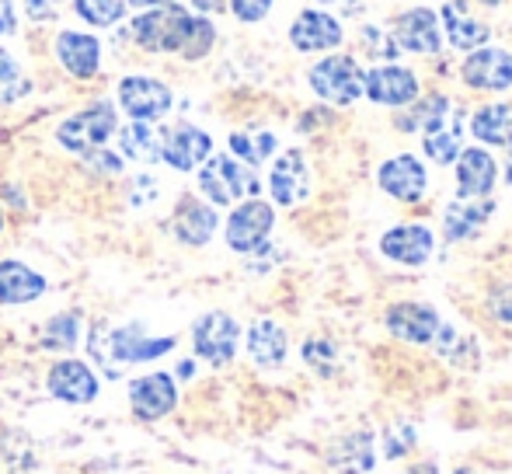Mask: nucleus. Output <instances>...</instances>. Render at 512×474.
<instances>
[{
	"mask_svg": "<svg viewBox=\"0 0 512 474\" xmlns=\"http://www.w3.org/2000/svg\"><path fill=\"white\" fill-rule=\"evenodd\" d=\"M199 14H189L185 7L168 4V7H154V11H143L140 18L129 25L136 46L150 49V53H178L182 56L185 42H189L192 28H196Z\"/></svg>",
	"mask_w": 512,
	"mask_h": 474,
	"instance_id": "f257e3e1",
	"label": "nucleus"
},
{
	"mask_svg": "<svg viewBox=\"0 0 512 474\" xmlns=\"http://www.w3.org/2000/svg\"><path fill=\"white\" fill-rule=\"evenodd\" d=\"M199 192H203L213 206H230V203H237V199H258L262 182H258L255 168L241 164L237 157L216 154V157H206V164L199 168Z\"/></svg>",
	"mask_w": 512,
	"mask_h": 474,
	"instance_id": "f03ea898",
	"label": "nucleus"
},
{
	"mask_svg": "<svg viewBox=\"0 0 512 474\" xmlns=\"http://www.w3.org/2000/svg\"><path fill=\"white\" fill-rule=\"evenodd\" d=\"M363 74L366 70L352 56H328L310 67L307 81L310 91L328 105H352L363 98Z\"/></svg>",
	"mask_w": 512,
	"mask_h": 474,
	"instance_id": "7ed1b4c3",
	"label": "nucleus"
},
{
	"mask_svg": "<svg viewBox=\"0 0 512 474\" xmlns=\"http://www.w3.org/2000/svg\"><path fill=\"white\" fill-rule=\"evenodd\" d=\"M119 119H115V105L112 102H95L88 109H81L77 116H70L56 129V140L63 143L74 154H91V150L105 147L108 136L115 133Z\"/></svg>",
	"mask_w": 512,
	"mask_h": 474,
	"instance_id": "20e7f679",
	"label": "nucleus"
},
{
	"mask_svg": "<svg viewBox=\"0 0 512 474\" xmlns=\"http://www.w3.org/2000/svg\"><path fill=\"white\" fill-rule=\"evenodd\" d=\"M272 227H276V210L262 199H248L227 217V244L237 255H255L269 241Z\"/></svg>",
	"mask_w": 512,
	"mask_h": 474,
	"instance_id": "39448f33",
	"label": "nucleus"
},
{
	"mask_svg": "<svg viewBox=\"0 0 512 474\" xmlns=\"http://www.w3.org/2000/svg\"><path fill=\"white\" fill-rule=\"evenodd\" d=\"M237 342H241V328L230 314L223 311H209L196 321L192 328V346H196V356H203L206 363L223 366L230 363L237 353Z\"/></svg>",
	"mask_w": 512,
	"mask_h": 474,
	"instance_id": "423d86ee",
	"label": "nucleus"
},
{
	"mask_svg": "<svg viewBox=\"0 0 512 474\" xmlns=\"http://www.w3.org/2000/svg\"><path fill=\"white\" fill-rule=\"evenodd\" d=\"M460 81L471 91H509L512 88V53L499 46H481L460 63Z\"/></svg>",
	"mask_w": 512,
	"mask_h": 474,
	"instance_id": "0eeeda50",
	"label": "nucleus"
},
{
	"mask_svg": "<svg viewBox=\"0 0 512 474\" xmlns=\"http://www.w3.org/2000/svg\"><path fill=\"white\" fill-rule=\"evenodd\" d=\"M171 88L154 77H122L119 84V105L133 122H154L171 112Z\"/></svg>",
	"mask_w": 512,
	"mask_h": 474,
	"instance_id": "6e6552de",
	"label": "nucleus"
},
{
	"mask_svg": "<svg viewBox=\"0 0 512 474\" xmlns=\"http://www.w3.org/2000/svg\"><path fill=\"white\" fill-rule=\"evenodd\" d=\"M391 39L398 42L401 53L436 56L439 49H443V25H439V14L432 11V7H411V11L398 14Z\"/></svg>",
	"mask_w": 512,
	"mask_h": 474,
	"instance_id": "1a4fd4ad",
	"label": "nucleus"
},
{
	"mask_svg": "<svg viewBox=\"0 0 512 474\" xmlns=\"http://www.w3.org/2000/svg\"><path fill=\"white\" fill-rule=\"evenodd\" d=\"M363 95L373 105H387V109H405L418 98V77L408 67L398 63H384L363 74Z\"/></svg>",
	"mask_w": 512,
	"mask_h": 474,
	"instance_id": "9d476101",
	"label": "nucleus"
},
{
	"mask_svg": "<svg viewBox=\"0 0 512 474\" xmlns=\"http://www.w3.org/2000/svg\"><path fill=\"white\" fill-rule=\"evenodd\" d=\"M377 185L398 203H418L429 189V171L415 154H394L380 164Z\"/></svg>",
	"mask_w": 512,
	"mask_h": 474,
	"instance_id": "9b49d317",
	"label": "nucleus"
},
{
	"mask_svg": "<svg viewBox=\"0 0 512 474\" xmlns=\"http://www.w3.org/2000/svg\"><path fill=\"white\" fill-rule=\"evenodd\" d=\"M384 325H387V332H391L394 339L411 342V346H425V342H432V335H436V328L443 325V321H439V314H436V307H432V304H422V300H405V304L387 307Z\"/></svg>",
	"mask_w": 512,
	"mask_h": 474,
	"instance_id": "f8f14e48",
	"label": "nucleus"
},
{
	"mask_svg": "<svg viewBox=\"0 0 512 474\" xmlns=\"http://www.w3.org/2000/svg\"><path fill=\"white\" fill-rule=\"evenodd\" d=\"M209 154H213L209 133L199 126H189V122L168 129L161 140V161L171 164L175 171H196L199 164H206Z\"/></svg>",
	"mask_w": 512,
	"mask_h": 474,
	"instance_id": "ddd939ff",
	"label": "nucleus"
},
{
	"mask_svg": "<svg viewBox=\"0 0 512 474\" xmlns=\"http://www.w3.org/2000/svg\"><path fill=\"white\" fill-rule=\"evenodd\" d=\"M342 39V21L328 11H300L290 25V42L300 53H328V49L342 46Z\"/></svg>",
	"mask_w": 512,
	"mask_h": 474,
	"instance_id": "4468645a",
	"label": "nucleus"
},
{
	"mask_svg": "<svg viewBox=\"0 0 512 474\" xmlns=\"http://www.w3.org/2000/svg\"><path fill=\"white\" fill-rule=\"evenodd\" d=\"M457 196L460 199H488L499 182V164L485 147H467L457 154Z\"/></svg>",
	"mask_w": 512,
	"mask_h": 474,
	"instance_id": "2eb2a0df",
	"label": "nucleus"
},
{
	"mask_svg": "<svg viewBox=\"0 0 512 474\" xmlns=\"http://www.w3.org/2000/svg\"><path fill=\"white\" fill-rule=\"evenodd\" d=\"M129 405L140 419L154 422L164 419L171 408L178 405V387L171 373H147V377H136L129 384Z\"/></svg>",
	"mask_w": 512,
	"mask_h": 474,
	"instance_id": "dca6fc26",
	"label": "nucleus"
},
{
	"mask_svg": "<svg viewBox=\"0 0 512 474\" xmlns=\"http://www.w3.org/2000/svg\"><path fill=\"white\" fill-rule=\"evenodd\" d=\"M432 248H436V234L425 224H398L380 237V251H384L391 262L411 265V269L429 262Z\"/></svg>",
	"mask_w": 512,
	"mask_h": 474,
	"instance_id": "f3484780",
	"label": "nucleus"
},
{
	"mask_svg": "<svg viewBox=\"0 0 512 474\" xmlns=\"http://www.w3.org/2000/svg\"><path fill=\"white\" fill-rule=\"evenodd\" d=\"M105 342V359H115V363H147V359H157L175 349V339H150L143 325L115 328Z\"/></svg>",
	"mask_w": 512,
	"mask_h": 474,
	"instance_id": "a211bd4d",
	"label": "nucleus"
},
{
	"mask_svg": "<svg viewBox=\"0 0 512 474\" xmlns=\"http://www.w3.org/2000/svg\"><path fill=\"white\" fill-rule=\"evenodd\" d=\"M269 192L279 206H297L310 196V171L300 150H286L269 171Z\"/></svg>",
	"mask_w": 512,
	"mask_h": 474,
	"instance_id": "6ab92c4d",
	"label": "nucleus"
},
{
	"mask_svg": "<svg viewBox=\"0 0 512 474\" xmlns=\"http://www.w3.org/2000/svg\"><path fill=\"white\" fill-rule=\"evenodd\" d=\"M49 391L60 401H70V405H88V401L98 398V377L81 359H60L49 370Z\"/></svg>",
	"mask_w": 512,
	"mask_h": 474,
	"instance_id": "aec40b11",
	"label": "nucleus"
},
{
	"mask_svg": "<svg viewBox=\"0 0 512 474\" xmlns=\"http://www.w3.org/2000/svg\"><path fill=\"white\" fill-rule=\"evenodd\" d=\"M439 25L446 28V39H450L453 49H464V53H474V49L488 46L492 32L481 18H474L467 0H450L443 4V14H439Z\"/></svg>",
	"mask_w": 512,
	"mask_h": 474,
	"instance_id": "412c9836",
	"label": "nucleus"
},
{
	"mask_svg": "<svg viewBox=\"0 0 512 474\" xmlns=\"http://www.w3.org/2000/svg\"><path fill=\"white\" fill-rule=\"evenodd\" d=\"M56 56H60L63 70H67L70 77L88 81V77H95L98 67H102V42L84 32H60V39H56Z\"/></svg>",
	"mask_w": 512,
	"mask_h": 474,
	"instance_id": "4be33fe9",
	"label": "nucleus"
},
{
	"mask_svg": "<svg viewBox=\"0 0 512 474\" xmlns=\"http://www.w3.org/2000/svg\"><path fill=\"white\" fill-rule=\"evenodd\" d=\"M171 227H175V237L182 244H189V248H203L209 237L216 234L220 220H216L213 206L199 203L196 196H182L175 206V220H171Z\"/></svg>",
	"mask_w": 512,
	"mask_h": 474,
	"instance_id": "5701e85b",
	"label": "nucleus"
},
{
	"mask_svg": "<svg viewBox=\"0 0 512 474\" xmlns=\"http://www.w3.org/2000/svg\"><path fill=\"white\" fill-rule=\"evenodd\" d=\"M492 213H495L492 199H457L443 213V237L450 244L471 241V237L481 234V227L488 224Z\"/></svg>",
	"mask_w": 512,
	"mask_h": 474,
	"instance_id": "b1692460",
	"label": "nucleus"
},
{
	"mask_svg": "<svg viewBox=\"0 0 512 474\" xmlns=\"http://www.w3.org/2000/svg\"><path fill=\"white\" fill-rule=\"evenodd\" d=\"M46 293V279L25 262H0V304H32Z\"/></svg>",
	"mask_w": 512,
	"mask_h": 474,
	"instance_id": "393cba45",
	"label": "nucleus"
},
{
	"mask_svg": "<svg viewBox=\"0 0 512 474\" xmlns=\"http://www.w3.org/2000/svg\"><path fill=\"white\" fill-rule=\"evenodd\" d=\"M286 353H290V342H286V332L276 325V321L262 318L248 328V356L255 359L258 366H283Z\"/></svg>",
	"mask_w": 512,
	"mask_h": 474,
	"instance_id": "a878e982",
	"label": "nucleus"
},
{
	"mask_svg": "<svg viewBox=\"0 0 512 474\" xmlns=\"http://www.w3.org/2000/svg\"><path fill=\"white\" fill-rule=\"evenodd\" d=\"M450 98L446 95H429V98H415V102L408 105L405 116H398V129H405V133H436V129H443L446 122H450Z\"/></svg>",
	"mask_w": 512,
	"mask_h": 474,
	"instance_id": "bb28decb",
	"label": "nucleus"
},
{
	"mask_svg": "<svg viewBox=\"0 0 512 474\" xmlns=\"http://www.w3.org/2000/svg\"><path fill=\"white\" fill-rule=\"evenodd\" d=\"M471 133L478 143L488 147H512V105L495 102L471 116Z\"/></svg>",
	"mask_w": 512,
	"mask_h": 474,
	"instance_id": "cd10ccee",
	"label": "nucleus"
},
{
	"mask_svg": "<svg viewBox=\"0 0 512 474\" xmlns=\"http://www.w3.org/2000/svg\"><path fill=\"white\" fill-rule=\"evenodd\" d=\"M331 464L345 474H363L373 468L377 461V450H373V436L370 433H352V436H342V440L331 447Z\"/></svg>",
	"mask_w": 512,
	"mask_h": 474,
	"instance_id": "c85d7f7f",
	"label": "nucleus"
},
{
	"mask_svg": "<svg viewBox=\"0 0 512 474\" xmlns=\"http://www.w3.org/2000/svg\"><path fill=\"white\" fill-rule=\"evenodd\" d=\"M119 147L129 161H140V164L161 161V136H157L147 122H129V126H122Z\"/></svg>",
	"mask_w": 512,
	"mask_h": 474,
	"instance_id": "c756f323",
	"label": "nucleus"
},
{
	"mask_svg": "<svg viewBox=\"0 0 512 474\" xmlns=\"http://www.w3.org/2000/svg\"><path fill=\"white\" fill-rule=\"evenodd\" d=\"M460 140H464V116H450V122H446L443 129L422 136V150H425V157H429V161L453 164L460 150H464V147H460Z\"/></svg>",
	"mask_w": 512,
	"mask_h": 474,
	"instance_id": "7c9ffc66",
	"label": "nucleus"
},
{
	"mask_svg": "<svg viewBox=\"0 0 512 474\" xmlns=\"http://www.w3.org/2000/svg\"><path fill=\"white\" fill-rule=\"evenodd\" d=\"M81 314H56V318L46 321L42 328V346L53 349V353H70V349L81 342Z\"/></svg>",
	"mask_w": 512,
	"mask_h": 474,
	"instance_id": "2f4dec72",
	"label": "nucleus"
},
{
	"mask_svg": "<svg viewBox=\"0 0 512 474\" xmlns=\"http://www.w3.org/2000/svg\"><path fill=\"white\" fill-rule=\"evenodd\" d=\"M230 150H234V157L241 164H248V168H258L262 161H269L272 150H276V136L272 133H234L230 136Z\"/></svg>",
	"mask_w": 512,
	"mask_h": 474,
	"instance_id": "473e14b6",
	"label": "nucleus"
},
{
	"mask_svg": "<svg viewBox=\"0 0 512 474\" xmlns=\"http://www.w3.org/2000/svg\"><path fill=\"white\" fill-rule=\"evenodd\" d=\"M432 342H436L439 356H446L450 363H457V366H471L474 356H478V353H474V346H471V339H464V335H460L453 325H439L436 335H432Z\"/></svg>",
	"mask_w": 512,
	"mask_h": 474,
	"instance_id": "72a5a7b5",
	"label": "nucleus"
},
{
	"mask_svg": "<svg viewBox=\"0 0 512 474\" xmlns=\"http://www.w3.org/2000/svg\"><path fill=\"white\" fill-rule=\"evenodd\" d=\"M28 91H32V84H28V77L18 70V63H14V56L0 49V105L18 102V98H25Z\"/></svg>",
	"mask_w": 512,
	"mask_h": 474,
	"instance_id": "f704fd0d",
	"label": "nucleus"
},
{
	"mask_svg": "<svg viewBox=\"0 0 512 474\" xmlns=\"http://www.w3.org/2000/svg\"><path fill=\"white\" fill-rule=\"evenodd\" d=\"M74 11H77V18H84L88 25L108 28L126 14V4H122V0H74Z\"/></svg>",
	"mask_w": 512,
	"mask_h": 474,
	"instance_id": "c9c22d12",
	"label": "nucleus"
},
{
	"mask_svg": "<svg viewBox=\"0 0 512 474\" xmlns=\"http://www.w3.org/2000/svg\"><path fill=\"white\" fill-rule=\"evenodd\" d=\"M411 447H415V429H411L408 422H394V426H387L384 436H380V454H384L387 461L405 457Z\"/></svg>",
	"mask_w": 512,
	"mask_h": 474,
	"instance_id": "e433bc0d",
	"label": "nucleus"
},
{
	"mask_svg": "<svg viewBox=\"0 0 512 474\" xmlns=\"http://www.w3.org/2000/svg\"><path fill=\"white\" fill-rule=\"evenodd\" d=\"M359 35H363V46L370 49L377 60H398L401 49H398V42L391 39V32H380L377 25H366Z\"/></svg>",
	"mask_w": 512,
	"mask_h": 474,
	"instance_id": "4c0bfd02",
	"label": "nucleus"
},
{
	"mask_svg": "<svg viewBox=\"0 0 512 474\" xmlns=\"http://www.w3.org/2000/svg\"><path fill=\"white\" fill-rule=\"evenodd\" d=\"M304 359L314 366L317 373H331L335 366V346L328 339H307L304 342Z\"/></svg>",
	"mask_w": 512,
	"mask_h": 474,
	"instance_id": "58836bf2",
	"label": "nucleus"
},
{
	"mask_svg": "<svg viewBox=\"0 0 512 474\" xmlns=\"http://www.w3.org/2000/svg\"><path fill=\"white\" fill-rule=\"evenodd\" d=\"M488 314L502 325H512V283H499L488 293Z\"/></svg>",
	"mask_w": 512,
	"mask_h": 474,
	"instance_id": "ea45409f",
	"label": "nucleus"
},
{
	"mask_svg": "<svg viewBox=\"0 0 512 474\" xmlns=\"http://www.w3.org/2000/svg\"><path fill=\"white\" fill-rule=\"evenodd\" d=\"M272 11V0H230V14L244 25H255Z\"/></svg>",
	"mask_w": 512,
	"mask_h": 474,
	"instance_id": "a19ab883",
	"label": "nucleus"
},
{
	"mask_svg": "<svg viewBox=\"0 0 512 474\" xmlns=\"http://www.w3.org/2000/svg\"><path fill=\"white\" fill-rule=\"evenodd\" d=\"M84 157H88L91 168L102 171V175H119V171H122V157L112 154V150H105V147L91 150V154H84Z\"/></svg>",
	"mask_w": 512,
	"mask_h": 474,
	"instance_id": "79ce46f5",
	"label": "nucleus"
},
{
	"mask_svg": "<svg viewBox=\"0 0 512 474\" xmlns=\"http://www.w3.org/2000/svg\"><path fill=\"white\" fill-rule=\"evenodd\" d=\"M63 0H25V14L32 21H53L60 14Z\"/></svg>",
	"mask_w": 512,
	"mask_h": 474,
	"instance_id": "37998d69",
	"label": "nucleus"
},
{
	"mask_svg": "<svg viewBox=\"0 0 512 474\" xmlns=\"http://www.w3.org/2000/svg\"><path fill=\"white\" fill-rule=\"evenodd\" d=\"M157 196V182L150 175H143V178H136L133 182V203L140 206V203H150V199Z\"/></svg>",
	"mask_w": 512,
	"mask_h": 474,
	"instance_id": "c03bdc74",
	"label": "nucleus"
},
{
	"mask_svg": "<svg viewBox=\"0 0 512 474\" xmlns=\"http://www.w3.org/2000/svg\"><path fill=\"white\" fill-rule=\"evenodd\" d=\"M18 32V14H14L11 0H0V35Z\"/></svg>",
	"mask_w": 512,
	"mask_h": 474,
	"instance_id": "a18cd8bd",
	"label": "nucleus"
},
{
	"mask_svg": "<svg viewBox=\"0 0 512 474\" xmlns=\"http://www.w3.org/2000/svg\"><path fill=\"white\" fill-rule=\"evenodd\" d=\"M199 14H216V11H227V0H192Z\"/></svg>",
	"mask_w": 512,
	"mask_h": 474,
	"instance_id": "49530a36",
	"label": "nucleus"
},
{
	"mask_svg": "<svg viewBox=\"0 0 512 474\" xmlns=\"http://www.w3.org/2000/svg\"><path fill=\"white\" fill-rule=\"evenodd\" d=\"M133 7H140V11H154V7H168L175 4V0H129Z\"/></svg>",
	"mask_w": 512,
	"mask_h": 474,
	"instance_id": "de8ad7c7",
	"label": "nucleus"
},
{
	"mask_svg": "<svg viewBox=\"0 0 512 474\" xmlns=\"http://www.w3.org/2000/svg\"><path fill=\"white\" fill-rule=\"evenodd\" d=\"M408 474H439L436 464H418V468H411Z\"/></svg>",
	"mask_w": 512,
	"mask_h": 474,
	"instance_id": "09e8293b",
	"label": "nucleus"
},
{
	"mask_svg": "<svg viewBox=\"0 0 512 474\" xmlns=\"http://www.w3.org/2000/svg\"><path fill=\"white\" fill-rule=\"evenodd\" d=\"M192 370H196L192 363H182V366H178V377H192Z\"/></svg>",
	"mask_w": 512,
	"mask_h": 474,
	"instance_id": "8fccbe9b",
	"label": "nucleus"
},
{
	"mask_svg": "<svg viewBox=\"0 0 512 474\" xmlns=\"http://www.w3.org/2000/svg\"><path fill=\"white\" fill-rule=\"evenodd\" d=\"M506 185H512V147H509V157H506Z\"/></svg>",
	"mask_w": 512,
	"mask_h": 474,
	"instance_id": "3c124183",
	"label": "nucleus"
},
{
	"mask_svg": "<svg viewBox=\"0 0 512 474\" xmlns=\"http://www.w3.org/2000/svg\"><path fill=\"white\" fill-rule=\"evenodd\" d=\"M453 474H478L474 468H460V471H453Z\"/></svg>",
	"mask_w": 512,
	"mask_h": 474,
	"instance_id": "603ef678",
	"label": "nucleus"
},
{
	"mask_svg": "<svg viewBox=\"0 0 512 474\" xmlns=\"http://www.w3.org/2000/svg\"><path fill=\"white\" fill-rule=\"evenodd\" d=\"M485 4H488V7H499V4H502V0H485Z\"/></svg>",
	"mask_w": 512,
	"mask_h": 474,
	"instance_id": "864d4df0",
	"label": "nucleus"
},
{
	"mask_svg": "<svg viewBox=\"0 0 512 474\" xmlns=\"http://www.w3.org/2000/svg\"><path fill=\"white\" fill-rule=\"evenodd\" d=\"M317 4H331V0H317Z\"/></svg>",
	"mask_w": 512,
	"mask_h": 474,
	"instance_id": "5fc2aeb1",
	"label": "nucleus"
},
{
	"mask_svg": "<svg viewBox=\"0 0 512 474\" xmlns=\"http://www.w3.org/2000/svg\"><path fill=\"white\" fill-rule=\"evenodd\" d=\"M0 227H4V217H0Z\"/></svg>",
	"mask_w": 512,
	"mask_h": 474,
	"instance_id": "6e6d98bb",
	"label": "nucleus"
}]
</instances>
